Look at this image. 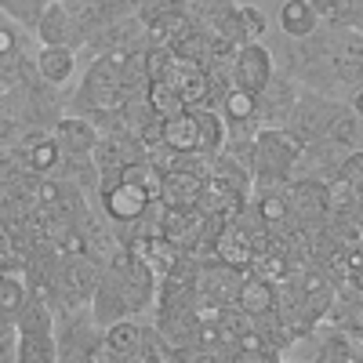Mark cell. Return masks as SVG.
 <instances>
[{
    "label": "cell",
    "mask_w": 363,
    "mask_h": 363,
    "mask_svg": "<svg viewBox=\"0 0 363 363\" xmlns=\"http://www.w3.org/2000/svg\"><path fill=\"white\" fill-rule=\"evenodd\" d=\"M87 309H91V316H95L102 327H109L113 320H124V316L138 313L131 291L124 287V280H120L109 265H102V277H99L95 291H91V298H87Z\"/></svg>",
    "instance_id": "52a82bcc"
},
{
    "label": "cell",
    "mask_w": 363,
    "mask_h": 363,
    "mask_svg": "<svg viewBox=\"0 0 363 363\" xmlns=\"http://www.w3.org/2000/svg\"><path fill=\"white\" fill-rule=\"evenodd\" d=\"M342 109H345L342 102L320 95V91H306V95H294V106H291V113L284 120V128L298 142H313V138H320L330 128V120H335Z\"/></svg>",
    "instance_id": "5b68a950"
},
{
    "label": "cell",
    "mask_w": 363,
    "mask_h": 363,
    "mask_svg": "<svg viewBox=\"0 0 363 363\" xmlns=\"http://www.w3.org/2000/svg\"><path fill=\"white\" fill-rule=\"evenodd\" d=\"M338 178H345L352 189H359L363 193V149H349V153L342 157V164H338V171H335Z\"/></svg>",
    "instance_id": "484cf974"
},
{
    "label": "cell",
    "mask_w": 363,
    "mask_h": 363,
    "mask_svg": "<svg viewBox=\"0 0 363 363\" xmlns=\"http://www.w3.org/2000/svg\"><path fill=\"white\" fill-rule=\"evenodd\" d=\"M272 73H277V66H272L269 48H262L258 40H247V44L236 48V55H233V84L236 87L258 95V91L269 84Z\"/></svg>",
    "instance_id": "ba28073f"
},
{
    "label": "cell",
    "mask_w": 363,
    "mask_h": 363,
    "mask_svg": "<svg viewBox=\"0 0 363 363\" xmlns=\"http://www.w3.org/2000/svg\"><path fill=\"white\" fill-rule=\"evenodd\" d=\"M338 4H342V0H309V8H313V11H316V18H323V22H335Z\"/></svg>",
    "instance_id": "83f0119b"
},
{
    "label": "cell",
    "mask_w": 363,
    "mask_h": 363,
    "mask_svg": "<svg viewBox=\"0 0 363 363\" xmlns=\"http://www.w3.org/2000/svg\"><path fill=\"white\" fill-rule=\"evenodd\" d=\"M167 80L182 102H186V109H200V106H211V91H207V73L203 66H189V62H171L167 73L160 77Z\"/></svg>",
    "instance_id": "7c38bea8"
},
{
    "label": "cell",
    "mask_w": 363,
    "mask_h": 363,
    "mask_svg": "<svg viewBox=\"0 0 363 363\" xmlns=\"http://www.w3.org/2000/svg\"><path fill=\"white\" fill-rule=\"evenodd\" d=\"M306 142H298L284 124H265L251 138V153H247V171H251V186H277L287 182Z\"/></svg>",
    "instance_id": "6da1fadb"
},
{
    "label": "cell",
    "mask_w": 363,
    "mask_h": 363,
    "mask_svg": "<svg viewBox=\"0 0 363 363\" xmlns=\"http://www.w3.org/2000/svg\"><path fill=\"white\" fill-rule=\"evenodd\" d=\"M102 345V323L91 316V309H58L55 313V349L58 359L77 363V359H95Z\"/></svg>",
    "instance_id": "7a4b0ae2"
},
{
    "label": "cell",
    "mask_w": 363,
    "mask_h": 363,
    "mask_svg": "<svg viewBox=\"0 0 363 363\" xmlns=\"http://www.w3.org/2000/svg\"><path fill=\"white\" fill-rule=\"evenodd\" d=\"M22 157L29 164V171H37V174H51L58 167V145L48 131H29L26 142H22Z\"/></svg>",
    "instance_id": "d6986e66"
},
{
    "label": "cell",
    "mask_w": 363,
    "mask_h": 363,
    "mask_svg": "<svg viewBox=\"0 0 363 363\" xmlns=\"http://www.w3.org/2000/svg\"><path fill=\"white\" fill-rule=\"evenodd\" d=\"M233 301H236V306L244 309L247 316H258V313L277 309V291H272V280L258 277V272H244V280H240Z\"/></svg>",
    "instance_id": "2e32d148"
},
{
    "label": "cell",
    "mask_w": 363,
    "mask_h": 363,
    "mask_svg": "<svg viewBox=\"0 0 363 363\" xmlns=\"http://www.w3.org/2000/svg\"><path fill=\"white\" fill-rule=\"evenodd\" d=\"M142 352V323H135L131 316L113 320L109 327H102V345L95 352V359H113V363H135Z\"/></svg>",
    "instance_id": "9c48e42d"
},
{
    "label": "cell",
    "mask_w": 363,
    "mask_h": 363,
    "mask_svg": "<svg viewBox=\"0 0 363 363\" xmlns=\"http://www.w3.org/2000/svg\"><path fill=\"white\" fill-rule=\"evenodd\" d=\"M33 33L40 44H66V48H80V37H77V26H73V15L69 8L62 4V0H51V4L44 8V15L37 18Z\"/></svg>",
    "instance_id": "5bb4252c"
},
{
    "label": "cell",
    "mask_w": 363,
    "mask_h": 363,
    "mask_svg": "<svg viewBox=\"0 0 363 363\" xmlns=\"http://www.w3.org/2000/svg\"><path fill=\"white\" fill-rule=\"evenodd\" d=\"M99 196H102V215L113 225H131L145 211V203L153 200L145 186L128 182L120 174H99Z\"/></svg>",
    "instance_id": "277c9868"
},
{
    "label": "cell",
    "mask_w": 363,
    "mask_h": 363,
    "mask_svg": "<svg viewBox=\"0 0 363 363\" xmlns=\"http://www.w3.org/2000/svg\"><path fill=\"white\" fill-rule=\"evenodd\" d=\"M145 106L153 109L160 120H167V116H178L182 109H186V102H182V95L167 84V80H149L145 84Z\"/></svg>",
    "instance_id": "603a6c76"
},
{
    "label": "cell",
    "mask_w": 363,
    "mask_h": 363,
    "mask_svg": "<svg viewBox=\"0 0 363 363\" xmlns=\"http://www.w3.org/2000/svg\"><path fill=\"white\" fill-rule=\"evenodd\" d=\"M164 145L174 153H200V128L193 109H182L178 116L164 120Z\"/></svg>",
    "instance_id": "e0dca14e"
},
{
    "label": "cell",
    "mask_w": 363,
    "mask_h": 363,
    "mask_svg": "<svg viewBox=\"0 0 363 363\" xmlns=\"http://www.w3.org/2000/svg\"><path fill=\"white\" fill-rule=\"evenodd\" d=\"M284 200H287V225L294 229H320L330 215L323 178H287Z\"/></svg>",
    "instance_id": "3957f363"
},
{
    "label": "cell",
    "mask_w": 363,
    "mask_h": 363,
    "mask_svg": "<svg viewBox=\"0 0 363 363\" xmlns=\"http://www.w3.org/2000/svg\"><path fill=\"white\" fill-rule=\"evenodd\" d=\"M26 294H29L26 272H18L15 265H4V269H0V316L15 323V313L22 309Z\"/></svg>",
    "instance_id": "ffe728a7"
},
{
    "label": "cell",
    "mask_w": 363,
    "mask_h": 363,
    "mask_svg": "<svg viewBox=\"0 0 363 363\" xmlns=\"http://www.w3.org/2000/svg\"><path fill=\"white\" fill-rule=\"evenodd\" d=\"M131 4H135V0H131Z\"/></svg>",
    "instance_id": "f1b7e54d"
},
{
    "label": "cell",
    "mask_w": 363,
    "mask_h": 363,
    "mask_svg": "<svg viewBox=\"0 0 363 363\" xmlns=\"http://www.w3.org/2000/svg\"><path fill=\"white\" fill-rule=\"evenodd\" d=\"M200 186H203V174L196 171H160V186H157V200L164 207H196V196H200Z\"/></svg>",
    "instance_id": "4fadbf2b"
},
{
    "label": "cell",
    "mask_w": 363,
    "mask_h": 363,
    "mask_svg": "<svg viewBox=\"0 0 363 363\" xmlns=\"http://www.w3.org/2000/svg\"><path fill=\"white\" fill-rule=\"evenodd\" d=\"M33 69H37V77H40L44 84L62 87V84H69L73 73H77V55H73V48H66V44H40V51H37V58H33Z\"/></svg>",
    "instance_id": "9a60e30c"
},
{
    "label": "cell",
    "mask_w": 363,
    "mask_h": 363,
    "mask_svg": "<svg viewBox=\"0 0 363 363\" xmlns=\"http://www.w3.org/2000/svg\"><path fill=\"white\" fill-rule=\"evenodd\" d=\"M55 145L66 157H91V149L99 142V128L87 116H58L55 120Z\"/></svg>",
    "instance_id": "30bf717a"
},
{
    "label": "cell",
    "mask_w": 363,
    "mask_h": 363,
    "mask_svg": "<svg viewBox=\"0 0 363 363\" xmlns=\"http://www.w3.org/2000/svg\"><path fill=\"white\" fill-rule=\"evenodd\" d=\"M323 138L338 142L342 149H363V128H359V109L356 106H345L335 120H330V128L323 131Z\"/></svg>",
    "instance_id": "7402d4cb"
},
{
    "label": "cell",
    "mask_w": 363,
    "mask_h": 363,
    "mask_svg": "<svg viewBox=\"0 0 363 363\" xmlns=\"http://www.w3.org/2000/svg\"><path fill=\"white\" fill-rule=\"evenodd\" d=\"M255 106H258L255 116H258L262 128H265V124H284L287 113H291V106H294V87H291V80L272 73L269 84L255 95Z\"/></svg>",
    "instance_id": "8fae6325"
},
{
    "label": "cell",
    "mask_w": 363,
    "mask_h": 363,
    "mask_svg": "<svg viewBox=\"0 0 363 363\" xmlns=\"http://www.w3.org/2000/svg\"><path fill=\"white\" fill-rule=\"evenodd\" d=\"M236 22H240V40H258L265 29H269V18H265V11H258V8H236Z\"/></svg>",
    "instance_id": "d4e9b609"
},
{
    "label": "cell",
    "mask_w": 363,
    "mask_h": 363,
    "mask_svg": "<svg viewBox=\"0 0 363 363\" xmlns=\"http://www.w3.org/2000/svg\"><path fill=\"white\" fill-rule=\"evenodd\" d=\"M15 359L18 363H55V330H37V335H15Z\"/></svg>",
    "instance_id": "44dd1931"
},
{
    "label": "cell",
    "mask_w": 363,
    "mask_h": 363,
    "mask_svg": "<svg viewBox=\"0 0 363 363\" xmlns=\"http://www.w3.org/2000/svg\"><path fill=\"white\" fill-rule=\"evenodd\" d=\"M4 55H22V33L11 18L0 22V58Z\"/></svg>",
    "instance_id": "4316f807"
},
{
    "label": "cell",
    "mask_w": 363,
    "mask_h": 363,
    "mask_svg": "<svg viewBox=\"0 0 363 363\" xmlns=\"http://www.w3.org/2000/svg\"><path fill=\"white\" fill-rule=\"evenodd\" d=\"M277 22H280L284 33L294 37V40H309L316 33V26H320L316 11L309 8V0H284L280 11H277Z\"/></svg>",
    "instance_id": "ac0fdd59"
},
{
    "label": "cell",
    "mask_w": 363,
    "mask_h": 363,
    "mask_svg": "<svg viewBox=\"0 0 363 363\" xmlns=\"http://www.w3.org/2000/svg\"><path fill=\"white\" fill-rule=\"evenodd\" d=\"M48 4H51V0H0V11H4V18H11L15 26H22V29L33 33V26L44 15Z\"/></svg>",
    "instance_id": "cb8c5ba5"
},
{
    "label": "cell",
    "mask_w": 363,
    "mask_h": 363,
    "mask_svg": "<svg viewBox=\"0 0 363 363\" xmlns=\"http://www.w3.org/2000/svg\"><path fill=\"white\" fill-rule=\"evenodd\" d=\"M244 280V272L236 265L222 262V258H200L196 265V298H200V309H218V306H229L236 298V287Z\"/></svg>",
    "instance_id": "8992f818"
}]
</instances>
